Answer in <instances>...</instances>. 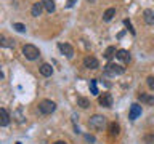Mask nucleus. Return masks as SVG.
<instances>
[{"label":"nucleus","instance_id":"b1692460","mask_svg":"<svg viewBox=\"0 0 154 144\" xmlns=\"http://www.w3.org/2000/svg\"><path fill=\"white\" fill-rule=\"evenodd\" d=\"M148 86L151 90H154V77L151 75V77H148Z\"/></svg>","mask_w":154,"mask_h":144},{"label":"nucleus","instance_id":"423d86ee","mask_svg":"<svg viewBox=\"0 0 154 144\" xmlns=\"http://www.w3.org/2000/svg\"><path fill=\"white\" fill-rule=\"evenodd\" d=\"M98 103H100V106H103V107H111V106H112V96H111L109 93L100 94Z\"/></svg>","mask_w":154,"mask_h":144},{"label":"nucleus","instance_id":"ddd939ff","mask_svg":"<svg viewBox=\"0 0 154 144\" xmlns=\"http://www.w3.org/2000/svg\"><path fill=\"white\" fill-rule=\"evenodd\" d=\"M138 99L141 101V103H146V104H154V96L148 94V93H140Z\"/></svg>","mask_w":154,"mask_h":144},{"label":"nucleus","instance_id":"20e7f679","mask_svg":"<svg viewBox=\"0 0 154 144\" xmlns=\"http://www.w3.org/2000/svg\"><path fill=\"white\" fill-rule=\"evenodd\" d=\"M55 109H56V104L53 103V101H50V99H43L42 103L38 104V110H40L42 114H45V115L53 114V112H55Z\"/></svg>","mask_w":154,"mask_h":144},{"label":"nucleus","instance_id":"7ed1b4c3","mask_svg":"<svg viewBox=\"0 0 154 144\" xmlns=\"http://www.w3.org/2000/svg\"><path fill=\"white\" fill-rule=\"evenodd\" d=\"M104 125H106V117H103V115H100V114H95L93 117H90V120H88V127L93 128V130H103Z\"/></svg>","mask_w":154,"mask_h":144},{"label":"nucleus","instance_id":"a878e982","mask_svg":"<svg viewBox=\"0 0 154 144\" xmlns=\"http://www.w3.org/2000/svg\"><path fill=\"white\" fill-rule=\"evenodd\" d=\"M85 138H87V141H90V142H93V141H95V138H93V136H90V134H87Z\"/></svg>","mask_w":154,"mask_h":144},{"label":"nucleus","instance_id":"dca6fc26","mask_svg":"<svg viewBox=\"0 0 154 144\" xmlns=\"http://www.w3.org/2000/svg\"><path fill=\"white\" fill-rule=\"evenodd\" d=\"M77 106H80L82 109H88L90 107V99L84 98V96H79V98H77Z\"/></svg>","mask_w":154,"mask_h":144},{"label":"nucleus","instance_id":"f257e3e1","mask_svg":"<svg viewBox=\"0 0 154 144\" xmlns=\"http://www.w3.org/2000/svg\"><path fill=\"white\" fill-rule=\"evenodd\" d=\"M124 72H125V69L119 64L109 62L108 66H104V75H108V77H117V75H122Z\"/></svg>","mask_w":154,"mask_h":144},{"label":"nucleus","instance_id":"c85d7f7f","mask_svg":"<svg viewBox=\"0 0 154 144\" xmlns=\"http://www.w3.org/2000/svg\"><path fill=\"white\" fill-rule=\"evenodd\" d=\"M16 144H21V142H16Z\"/></svg>","mask_w":154,"mask_h":144},{"label":"nucleus","instance_id":"cd10ccee","mask_svg":"<svg viewBox=\"0 0 154 144\" xmlns=\"http://www.w3.org/2000/svg\"><path fill=\"white\" fill-rule=\"evenodd\" d=\"M88 2H95V0H88Z\"/></svg>","mask_w":154,"mask_h":144},{"label":"nucleus","instance_id":"4468645a","mask_svg":"<svg viewBox=\"0 0 154 144\" xmlns=\"http://www.w3.org/2000/svg\"><path fill=\"white\" fill-rule=\"evenodd\" d=\"M40 74H42L43 77H50V75L53 74V67H51L50 64H47V62H45V64H42V66H40Z\"/></svg>","mask_w":154,"mask_h":144},{"label":"nucleus","instance_id":"bb28decb","mask_svg":"<svg viewBox=\"0 0 154 144\" xmlns=\"http://www.w3.org/2000/svg\"><path fill=\"white\" fill-rule=\"evenodd\" d=\"M55 144H66V142H64V141H56Z\"/></svg>","mask_w":154,"mask_h":144},{"label":"nucleus","instance_id":"f03ea898","mask_svg":"<svg viewBox=\"0 0 154 144\" xmlns=\"http://www.w3.org/2000/svg\"><path fill=\"white\" fill-rule=\"evenodd\" d=\"M23 55L26 56V59H31V61H34V59H37L38 56H40V51H38V48L35 46V45H24L23 46Z\"/></svg>","mask_w":154,"mask_h":144},{"label":"nucleus","instance_id":"0eeeda50","mask_svg":"<svg viewBox=\"0 0 154 144\" xmlns=\"http://www.w3.org/2000/svg\"><path fill=\"white\" fill-rule=\"evenodd\" d=\"M140 115H141V106L140 104H132V107H130V112H128V118L130 120H137Z\"/></svg>","mask_w":154,"mask_h":144},{"label":"nucleus","instance_id":"1a4fd4ad","mask_svg":"<svg viewBox=\"0 0 154 144\" xmlns=\"http://www.w3.org/2000/svg\"><path fill=\"white\" fill-rule=\"evenodd\" d=\"M143 18H144V22L146 24H154V11L152 10H144L143 11Z\"/></svg>","mask_w":154,"mask_h":144},{"label":"nucleus","instance_id":"6ab92c4d","mask_svg":"<svg viewBox=\"0 0 154 144\" xmlns=\"http://www.w3.org/2000/svg\"><path fill=\"white\" fill-rule=\"evenodd\" d=\"M114 53H117V51H116V48L114 46H108V48H106V51H104V58H106V59H111V58L114 56Z\"/></svg>","mask_w":154,"mask_h":144},{"label":"nucleus","instance_id":"2eb2a0df","mask_svg":"<svg viewBox=\"0 0 154 144\" xmlns=\"http://www.w3.org/2000/svg\"><path fill=\"white\" fill-rule=\"evenodd\" d=\"M40 2L43 3V8H45L48 13H53V11H55L56 7H55V2H53V0H40Z\"/></svg>","mask_w":154,"mask_h":144},{"label":"nucleus","instance_id":"f8f14e48","mask_svg":"<svg viewBox=\"0 0 154 144\" xmlns=\"http://www.w3.org/2000/svg\"><path fill=\"white\" fill-rule=\"evenodd\" d=\"M42 8H43V3H42V2H37V3H34V5H32V10H31L32 16H34V18H38V16H40V13H42Z\"/></svg>","mask_w":154,"mask_h":144},{"label":"nucleus","instance_id":"f3484780","mask_svg":"<svg viewBox=\"0 0 154 144\" xmlns=\"http://www.w3.org/2000/svg\"><path fill=\"white\" fill-rule=\"evenodd\" d=\"M119 133H120V127H119V123H116V122L109 123V134H111V136H117Z\"/></svg>","mask_w":154,"mask_h":144},{"label":"nucleus","instance_id":"4be33fe9","mask_svg":"<svg viewBox=\"0 0 154 144\" xmlns=\"http://www.w3.org/2000/svg\"><path fill=\"white\" fill-rule=\"evenodd\" d=\"M144 142L146 144H154V133H149L144 136Z\"/></svg>","mask_w":154,"mask_h":144},{"label":"nucleus","instance_id":"a211bd4d","mask_svg":"<svg viewBox=\"0 0 154 144\" xmlns=\"http://www.w3.org/2000/svg\"><path fill=\"white\" fill-rule=\"evenodd\" d=\"M114 14H116V8H108L103 14V19L104 21H111V19L114 18Z\"/></svg>","mask_w":154,"mask_h":144},{"label":"nucleus","instance_id":"393cba45","mask_svg":"<svg viewBox=\"0 0 154 144\" xmlns=\"http://www.w3.org/2000/svg\"><path fill=\"white\" fill-rule=\"evenodd\" d=\"M77 2V0H67V3H66V7L67 8H71V7H74V3Z\"/></svg>","mask_w":154,"mask_h":144},{"label":"nucleus","instance_id":"aec40b11","mask_svg":"<svg viewBox=\"0 0 154 144\" xmlns=\"http://www.w3.org/2000/svg\"><path fill=\"white\" fill-rule=\"evenodd\" d=\"M88 86H90V91H91V94H98V88H96V80H95V79H91V80H90Z\"/></svg>","mask_w":154,"mask_h":144},{"label":"nucleus","instance_id":"9b49d317","mask_svg":"<svg viewBox=\"0 0 154 144\" xmlns=\"http://www.w3.org/2000/svg\"><path fill=\"white\" fill-rule=\"evenodd\" d=\"M116 58H117V59H122L124 62H130V53L127 50H117Z\"/></svg>","mask_w":154,"mask_h":144},{"label":"nucleus","instance_id":"5701e85b","mask_svg":"<svg viewBox=\"0 0 154 144\" xmlns=\"http://www.w3.org/2000/svg\"><path fill=\"white\" fill-rule=\"evenodd\" d=\"M124 24H125V26L128 27V31H130V32H132V34H135V29L132 27V22H130L128 19H125V21H124Z\"/></svg>","mask_w":154,"mask_h":144},{"label":"nucleus","instance_id":"6e6552de","mask_svg":"<svg viewBox=\"0 0 154 144\" xmlns=\"http://www.w3.org/2000/svg\"><path fill=\"white\" fill-rule=\"evenodd\" d=\"M60 50H61V53L63 55H66V58H72L74 56V48H72L69 43H60Z\"/></svg>","mask_w":154,"mask_h":144},{"label":"nucleus","instance_id":"39448f33","mask_svg":"<svg viewBox=\"0 0 154 144\" xmlns=\"http://www.w3.org/2000/svg\"><path fill=\"white\" fill-rule=\"evenodd\" d=\"M84 66L87 67V69H98L100 67V62H98V59H96L95 56H85L84 58Z\"/></svg>","mask_w":154,"mask_h":144},{"label":"nucleus","instance_id":"9d476101","mask_svg":"<svg viewBox=\"0 0 154 144\" xmlns=\"http://www.w3.org/2000/svg\"><path fill=\"white\" fill-rule=\"evenodd\" d=\"M8 123H10V115H8L7 110L2 107L0 109V125H2V127H7Z\"/></svg>","mask_w":154,"mask_h":144},{"label":"nucleus","instance_id":"412c9836","mask_svg":"<svg viewBox=\"0 0 154 144\" xmlns=\"http://www.w3.org/2000/svg\"><path fill=\"white\" fill-rule=\"evenodd\" d=\"M13 29H16L18 32H26V26L21 24V22H14L13 24Z\"/></svg>","mask_w":154,"mask_h":144}]
</instances>
